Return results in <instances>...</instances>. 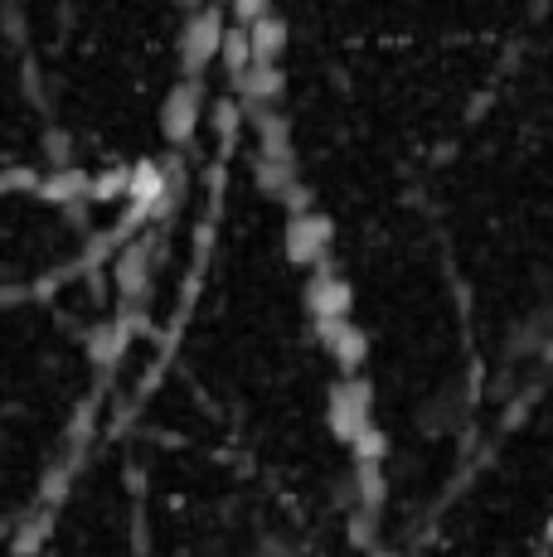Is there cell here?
<instances>
[{"label":"cell","mask_w":553,"mask_h":557,"mask_svg":"<svg viewBox=\"0 0 553 557\" xmlns=\"http://www.w3.org/2000/svg\"><path fill=\"white\" fill-rule=\"evenodd\" d=\"M253 557H302V543L286 539V533H262L253 543Z\"/></svg>","instance_id":"obj_1"}]
</instances>
